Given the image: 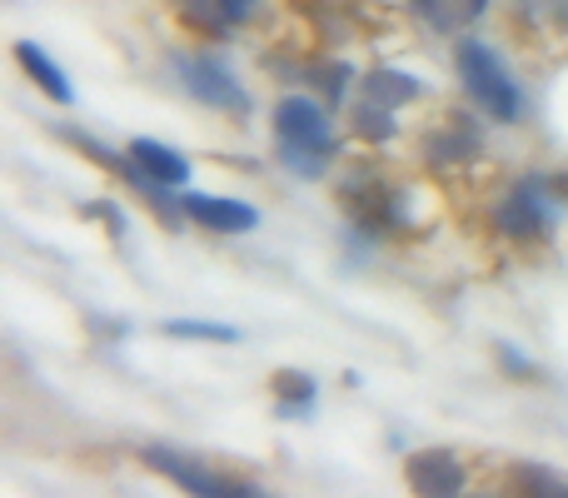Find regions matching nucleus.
Masks as SVG:
<instances>
[{
    "label": "nucleus",
    "mask_w": 568,
    "mask_h": 498,
    "mask_svg": "<svg viewBox=\"0 0 568 498\" xmlns=\"http://www.w3.org/2000/svg\"><path fill=\"white\" fill-rule=\"evenodd\" d=\"M170 339H210V344H240V329L230 324H210V319H170L165 324Z\"/></svg>",
    "instance_id": "obj_14"
},
{
    "label": "nucleus",
    "mask_w": 568,
    "mask_h": 498,
    "mask_svg": "<svg viewBox=\"0 0 568 498\" xmlns=\"http://www.w3.org/2000/svg\"><path fill=\"white\" fill-rule=\"evenodd\" d=\"M130 155H135V165L145 170L150 180H160L165 190H175V185H185V180H190V160L180 155V150L160 145V140H135V145H130Z\"/></svg>",
    "instance_id": "obj_11"
},
{
    "label": "nucleus",
    "mask_w": 568,
    "mask_h": 498,
    "mask_svg": "<svg viewBox=\"0 0 568 498\" xmlns=\"http://www.w3.org/2000/svg\"><path fill=\"white\" fill-rule=\"evenodd\" d=\"M270 389H275V399L284 409H310V404L320 399V384H314L304 369H280L275 379H270Z\"/></svg>",
    "instance_id": "obj_13"
},
{
    "label": "nucleus",
    "mask_w": 568,
    "mask_h": 498,
    "mask_svg": "<svg viewBox=\"0 0 568 498\" xmlns=\"http://www.w3.org/2000/svg\"><path fill=\"white\" fill-rule=\"evenodd\" d=\"M16 60H20V70H26V75L36 80V85L45 90L50 100H55V105H75V85H70L65 70H60L55 60H50L45 50L36 45V40H20V45H16Z\"/></svg>",
    "instance_id": "obj_9"
},
{
    "label": "nucleus",
    "mask_w": 568,
    "mask_h": 498,
    "mask_svg": "<svg viewBox=\"0 0 568 498\" xmlns=\"http://www.w3.org/2000/svg\"><path fill=\"white\" fill-rule=\"evenodd\" d=\"M494 225H499L509 240H544V235H549L554 210H549V200H544L539 180L514 185L509 195L499 200V210H494Z\"/></svg>",
    "instance_id": "obj_5"
},
{
    "label": "nucleus",
    "mask_w": 568,
    "mask_h": 498,
    "mask_svg": "<svg viewBox=\"0 0 568 498\" xmlns=\"http://www.w3.org/2000/svg\"><path fill=\"white\" fill-rule=\"evenodd\" d=\"M404 479H409V489L414 494H464V464L454 459L449 449H419V454H409V464H404Z\"/></svg>",
    "instance_id": "obj_6"
},
{
    "label": "nucleus",
    "mask_w": 568,
    "mask_h": 498,
    "mask_svg": "<svg viewBox=\"0 0 568 498\" xmlns=\"http://www.w3.org/2000/svg\"><path fill=\"white\" fill-rule=\"evenodd\" d=\"M499 354H504V364H509V369H514V374H534V364H529V359H524V354H514V349H509V344H499Z\"/></svg>",
    "instance_id": "obj_16"
},
{
    "label": "nucleus",
    "mask_w": 568,
    "mask_h": 498,
    "mask_svg": "<svg viewBox=\"0 0 568 498\" xmlns=\"http://www.w3.org/2000/svg\"><path fill=\"white\" fill-rule=\"evenodd\" d=\"M359 90H364V100H369V105L399 110V105H409V100H419L424 85L414 75H404V70H369Z\"/></svg>",
    "instance_id": "obj_12"
},
{
    "label": "nucleus",
    "mask_w": 568,
    "mask_h": 498,
    "mask_svg": "<svg viewBox=\"0 0 568 498\" xmlns=\"http://www.w3.org/2000/svg\"><path fill=\"white\" fill-rule=\"evenodd\" d=\"M175 70L185 80V90L210 110H225V115H245L250 95L240 90L235 70L225 60H210V55H175Z\"/></svg>",
    "instance_id": "obj_4"
},
{
    "label": "nucleus",
    "mask_w": 568,
    "mask_h": 498,
    "mask_svg": "<svg viewBox=\"0 0 568 498\" xmlns=\"http://www.w3.org/2000/svg\"><path fill=\"white\" fill-rule=\"evenodd\" d=\"M409 6H414V16H419L429 30L459 35V30H469L474 20L489 10V0H409Z\"/></svg>",
    "instance_id": "obj_10"
},
{
    "label": "nucleus",
    "mask_w": 568,
    "mask_h": 498,
    "mask_svg": "<svg viewBox=\"0 0 568 498\" xmlns=\"http://www.w3.org/2000/svg\"><path fill=\"white\" fill-rule=\"evenodd\" d=\"M275 140H280V155L294 175H320L324 165L334 160V125H329V110L314 105L304 95L280 100L275 110Z\"/></svg>",
    "instance_id": "obj_1"
},
{
    "label": "nucleus",
    "mask_w": 568,
    "mask_h": 498,
    "mask_svg": "<svg viewBox=\"0 0 568 498\" xmlns=\"http://www.w3.org/2000/svg\"><path fill=\"white\" fill-rule=\"evenodd\" d=\"M519 479V489H539V494H568V479L559 474H544V469H519L514 474Z\"/></svg>",
    "instance_id": "obj_15"
},
{
    "label": "nucleus",
    "mask_w": 568,
    "mask_h": 498,
    "mask_svg": "<svg viewBox=\"0 0 568 498\" xmlns=\"http://www.w3.org/2000/svg\"><path fill=\"white\" fill-rule=\"evenodd\" d=\"M175 10L205 35H225L260 16V0H175Z\"/></svg>",
    "instance_id": "obj_8"
},
{
    "label": "nucleus",
    "mask_w": 568,
    "mask_h": 498,
    "mask_svg": "<svg viewBox=\"0 0 568 498\" xmlns=\"http://www.w3.org/2000/svg\"><path fill=\"white\" fill-rule=\"evenodd\" d=\"M140 464H145V469H155L160 479L180 484V489H185V494H205V498L260 494L255 484H245V479H230V474L210 469L205 459H195V454H185V449H170V444H145V449H140Z\"/></svg>",
    "instance_id": "obj_3"
},
{
    "label": "nucleus",
    "mask_w": 568,
    "mask_h": 498,
    "mask_svg": "<svg viewBox=\"0 0 568 498\" xmlns=\"http://www.w3.org/2000/svg\"><path fill=\"white\" fill-rule=\"evenodd\" d=\"M180 210H185L200 230H215V235H245V230L260 225V215L245 200H225V195H185Z\"/></svg>",
    "instance_id": "obj_7"
},
{
    "label": "nucleus",
    "mask_w": 568,
    "mask_h": 498,
    "mask_svg": "<svg viewBox=\"0 0 568 498\" xmlns=\"http://www.w3.org/2000/svg\"><path fill=\"white\" fill-rule=\"evenodd\" d=\"M459 80L464 90H469V100L484 110L489 120H519L524 110V95H519V80L509 75V65H504V55L494 45H484V40H464L459 45Z\"/></svg>",
    "instance_id": "obj_2"
}]
</instances>
